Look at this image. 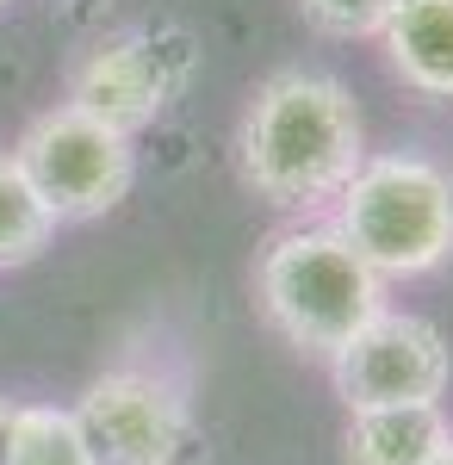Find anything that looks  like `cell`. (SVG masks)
Returning a JSON list of instances; mask_svg holds the SVG:
<instances>
[{"label": "cell", "mask_w": 453, "mask_h": 465, "mask_svg": "<svg viewBox=\"0 0 453 465\" xmlns=\"http://www.w3.org/2000/svg\"><path fill=\"white\" fill-rule=\"evenodd\" d=\"M428 465H453V434H448V447H441V453H435Z\"/></svg>", "instance_id": "obj_14"}, {"label": "cell", "mask_w": 453, "mask_h": 465, "mask_svg": "<svg viewBox=\"0 0 453 465\" xmlns=\"http://www.w3.org/2000/svg\"><path fill=\"white\" fill-rule=\"evenodd\" d=\"M0 465H94V447L75 422V410L56 403H13V429Z\"/></svg>", "instance_id": "obj_10"}, {"label": "cell", "mask_w": 453, "mask_h": 465, "mask_svg": "<svg viewBox=\"0 0 453 465\" xmlns=\"http://www.w3.org/2000/svg\"><path fill=\"white\" fill-rule=\"evenodd\" d=\"M180 81H186V44L168 50L156 32H125V37H106L100 50H87L75 63L69 106L94 112L112 131H143L168 112Z\"/></svg>", "instance_id": "obj_7"}, {"label": "cell", "mask_w": 453, "mask_h": 465, "mask_svg": "<svg viewBox=\"0 0 453 465\" xmlns=\"http://www.w3.org/2000/svg\"><path fill=\"white\" fill-rule=\"evenodd\" d=\"M255 292H261L267 322L298 354H317V360L348 348L385 311V280L329 223H305V230L274 236V249L261 254Z\"/></svg>", "instance_id": "obj_3"}, {"label": "cell", "mask_w": 453, "mask_h": 465, "mask_svg": "<svg viewBox=\"0 0 453 465\" xmlns=\"http://www.w3.org/2000/svg\"><path fill=\"white\" fill-rule=\"evenodd\" d=\"M379 44L404 87L422 100H453V0H398Z\"/></svg>", "instance_id": "obj_8"}, {"label": "cell", "mask_w": 453, "mask_h": 465, "mask_svg": "<svg viewBox=\"0 0 453 465\" xmlns=\"http://www.w3.org/2000/svg\"><path fill=\"white\" fill-rule=\"evenodd\" d=\"M441 403H385L348 410V465H428L448 447Z\"/></svg>", "instance_id": "obj_9"}, {"label": "cell", "mask_w": 453, "mask_h": 465, "mask_svg": "<svg viewBox=\"0 0 453 465\" xmlns=\"http://www.w3.org/2000/svg\"><path fill=\"white\" fill-rule=\"evenodd\" d=\"M329 230L379 280H422L453 261V174L428 155H367L329 199Z\"/></svg>", "instance_id": "obj_2"}, {"label": "cell", "mask_w": 453, "mask_h": 465, "mask_svg": "<svg viewBox=\"0 0 453 465\" xmlns=\"http://www.w3.org/2000/svg\"><path fill=\"white\" fill-rule=\"evenodd\" d=\"M305 19L329 37H379V25L391 19L398 0H298Z\"/></svg>", "instance_id": "obj_12"}, {"label": "cell", "mask_w": 453, "mask_h": 465, "mask_svg": "<svg viewBox=\"0 0 453 465\" xmlns=\"http://www.w3.org/2000/svg\"><path fill=\"white\" fill-rule=\"evenodd\" d=\"M360 162H367V124L342 81L286 69L255 94L243 118V174L267 205L286 212L329 205Z\"/></svg>", "instance_id": "obj_1"}, {"label": "cell", "mask_w": 453, "mask_h": 465, "mask_svg": "<svg viewBox=\"0 0 453 465\" xmlns=\"http://www.w3.org/2000/svg\"><path fill=\"white\" fill-rule=\"evenodd\" d=\"M6 429H13V403L0 397V453H6Z\"/></svg>", "instance_id": "obj_13"}, {"label": "cell", "mask_w": 453, "mask_h": 465, "mask_svg": "<svg viewBox=\"0 0 453 465\" xmlns=\"http://www.w3.org/2000/svg\"><path fill=\"white\" fill-rule=\"evenodd\" d=\"M75 422L94 447V465H175L186 447L180 391L156 372H137V366L94 379L75 403Z\"/></svg>", "instance_id": "obj_6"}, {"label": "cell", "mask_w": 453, "mask_h": 465, "mask_svg": "<svg viewBox=\"0 0 453 465\" xmlns=\"http://www.w3.org/2000/svg\"><path fill=\"white\" fill-rule=\"evenodd\" d=\"M50 230H56L50 205L32 193V180L19 174V162L0 155V267H25V261H37L44 242H50Z\"/></svg>", "instance_id": "obj_11"}, {"label": "cell", "mask_w": 453, "mask_h": 465, "mask_svg": "<svg viewBox=\"0 0 453 465\" xmlns=\"http://www.w3.org/2000/svg\"><path fill=\"white\" fill-rule=\"evenodd\" d=\"M329 372H336V391H342L348 410L441 403V391L453 379V354L428 317H410V311L385 304L348 348L329 354Z\"/></svg>", "instance_id": "obj_5"}, {"label": "cell", "mask_w": 453, "mask_h": 465, "mask_svg": "<svg viewBox=\"0 0 453 465\" xmlns=\"http://www.w3.org/2000/svg\"><path fill=\"white\" fill-rule=\"evenodd\" d=\"M19 174L32 180V193L50 205L56 223H81V217H106L137 180V149L131 131H112L94 112L63 106L25 124V137L13 149Z\"/></svg>", "instance_id": "obj_4"}, {"label": "cell", "mask_w": 453, "mask_h": 465, "mask_svg": "<svg viewBox=\"0 0 453 465\" xmlns=\"http://www.w3.org/2000/svg\"><path fill=\"white\" fill-rule=\"evenodd\" d=\"M0 6H6V0H0Z\"/></svg>", "instance_id": "obj_15"}]
</instances>
